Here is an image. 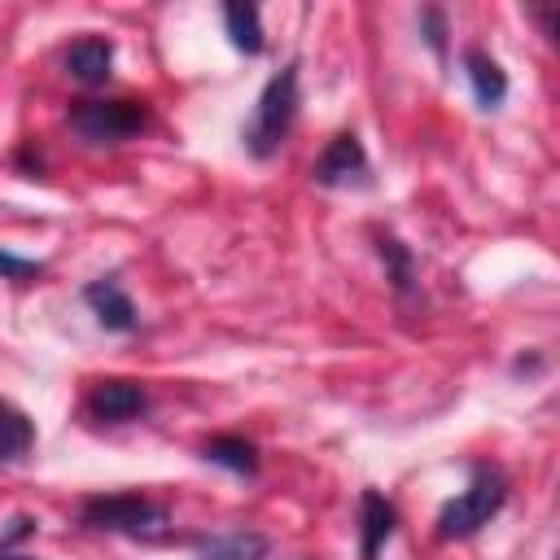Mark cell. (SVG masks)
I'll use <instances>...</instances> for the list:
<instances>
[{
    "label": "cell",
    "instance_id": "1",
    "mask_svg": "<svg viewBox=\"0 0 560 560\" xmlns=\"http://www.w3.org/2000/svg\"><path fill=\"white\" fill-rule=\"evenodd\" d=\"M298 101H302V96H298V61H289V66H280V70L267 79V88L258 92L254 118H249V127L241 131L245 149H249L258 162L276 158L280 144L289 140L293 118H298Z\"/></svg>",
    "mask_w": 560,
    "mask_h": 560
},
{
    "label": "cell",
    "instance_id": "2",
    "mask_svg": "<svg viewBox=\"0 0 560 560\" xmlns=\"http://www.w3.org/2000/svg\"><path fill=\"white\" fill-rule=\"evenodd\" d=\"M508 503V477L494 464H472L468 486L438 512V538H472Z\"/></svg>",
    "mask_w": 560,
    "mask_h": 560
},
{
    "label": "cell",
    "instance_id": "3",
    "mask_svg": "<svg viewBox=\"0 0 560 560\" xmlns=\"http://www.w3.org/2000/svg\"><path fill=\"white\" fill-rule=\"evenodd\" d=\"M79 521L88 529H105V534H127V538H162L171 529V512L144 494H96L79 508Z\"/></svg>",
    "mask_w": 560,
    "mask_h": 560
},
{
    "label": "cell",
    "instance_id": "4",
    "mask_svg": "<svg viewBox=\"0 0 560 560\" xmlns=\"http://www.w3.org/2000/svg\"><path fill=\"white\" fill-rule=\"evenodd\" d=\"M70 131L92 144V149H105V144H122L131 140L136 131H144L149 122V109L140 101H79L70 109Z\"/></svg>",
    "mask_w": 560,
    "mask_h": 560
},
{
    "label": "cell",
    "instance_id": "5",
    "mask_svg": "<svg viewBox=\"0 0 560 560\" xmlns=\"http://www.w3.org/2000/svg\"><path fill=\"white\" fill-rule=\"evenodd\" d=\"M311 175H315V184H324V188L359 184V179L368 175V153H363V140H359L354 131H337V136L328 140V149L315 158Z\"/></svg>",
    "mask_w": 560,
    "mask_h": 560
},
{
    "label": "cell",
    "instance_id": "6",
    "mask_svg": "<svg viewBox=\"0 0 560 560\" xmlns=\"http://www.w3.org/2000/svg\"><path fill=\"white\" fill-rule=\"evenodd\" d=\"M149 407V394L140 381H122V376H109V381H96L92 394H88V411L105 424H127L136 420L140 411Z\"/></svg>",
    "mask_w": 560,
    "mask_h": 560
},
{
    "label": "cell",
    "instance_id": "7",
    "mask_svg": "<svg viewBox=\"0 0 560 560\" xmlns=\"http://www.w3.org/2000/svg\"><path fill=\"white\" fill-rule=\"evenodd\" d=\"M83 302L92 306V315H96V324H101L105 332H131V328L140 324L136 302L127 298V289H122L114 276L92 280V284L83 289Z\"/></svg>",
    "mask_w": 560,
    "mask_h": 560
},
{
    "label": "cell",
    "instance_id": "8",
    "mask_svg": "<svg viewBox=\"0 0 560 560\" xmlns=\"http://www.w3.org/2000/svg\"><path fill=\"white\" fill-rule=\"evenodd\" d=\"M394 525H398V508L381 490H363L359 494V560H376Z\"/></svg>",
    "mask_w": 560,
    "mask_h": 560
},
{
    "label": "cell",
    "instance_id": "9",
    "mask_svg": "<svg viewBox=\"0 0 560 560\" xmlns=\"http://www.w3.org/2000/svg\"><path fill=\"white\" fill-rule=\"evenodd\" d=\"M61 66H66V74H70L74 83L101 88V83L109 79V70H114V44L101 39V35H83V39H74V44L61 52Z\"/></svg>",
    "mask_w": 560,
    "mask_h": 560
},
{
    "label": "cell",
    "instance_id": "10",
    "mask_svg": "<svg viewBox=\"0 0 560 560\" xmlns=\"http://www.w3.org/2000/svg\"><path fill=\"white\" fill-rule=\"evenodd\" d=\"M464 74L472 83V96L481 109H499L508 96V74L486 48H464Z\"/></svg>",
    "mask_w": 560,
    "mask_h": 560
},
{
    "label": "cell",
    "instance_id": "11",
    "mask_svg": "<svg viewBox=\"0 0 560 560\" xmlns=\"http://www.w3.org/2000/svg\"><path fill=\"white\" fill-rule=\"evenodd\" d=\"M267 551H271L267 534H258V529H228V534L206 538L197 560H267Z\"/></svg>",
    "mask_w": 560,
    "mask_h": 560
},
{
    "label": "cell",
    "instance_id": "12",
    "mask_svg": "<svg viewBox=\"0 0 560 560\" xmlns=\"http://www.w3.org/2000/svg\"><path fill=\"white\" fill-rule=\"evenodd\" d=\"M31 446H35V424H31V416H26L22 407H13V402L0 398V464L26 459Z\"/></svg>",
    "mask_w": 560,
    "mask_h": 560
},
{
    "label": "cell",
    "instance_id": "13",
    "mask_svg": "<svg viewBox=\"0 0 560 560\" xmlns=\"http://www.w3.org/2000/svg\"><path fill=\"white\" fill-rule=\"evenodd\" d=\"M223 26H228V39H232L236 52H245V57H258L262 52V18H258V4H245V0L223 4Z\"/></svg>",
    "mask_w": 560,
    "mask_h": 560
},
{
    "label": "cell",
    "instance_id": "14",
    "mask_svg": "<svg viewBox=\"0 0 560 560\" xmlns=\"http://www.w3.org/2000/svg\"><path fill=\"white\" fill-rule=\"evenodd\" d=\"M201 455H206L210 464L228 468V472H241V477H254V472H258V446L245 442V438H236V433L210 438V442L201 446Z\"/></svg>",
    "mask_w": 560,
    "mask_h": 560
},
{
    "label": "cell",
    "instance_id": "15",
    "mask_svg": "<svg viewBox=\"0 0 560 560\" xmlns=\"http://www.w3.org/2000/svg\"><path fill=\"white\" fill-rule=\"evenodd\" d=\"M381 258L389 262V276H394V289L407 293L411 289V254L394 241V236H381Z\"/></svg>",
    "mask_w": 560,
    "mask_h": 560
},
{
    "label": "cell",
    "instance_id": "16",
    "mask_svg": "<svg viewBox=\"0 0 560 560\" xmlns=\"http://www.w3.org/2000/svg\"><path fill=\"white\" fill-rule=\"evenodd\" d=\"M39 271H44V262H35V258H18V254L0 249V280H35Z\"/></svg>",
    "mask_w": 560,
    "mask_h": 560
},
{
    "label": "cell",
    "instance_id": "17",
    "mask_svg": "<svg viewBox=\"0 0 560 560\" xmlns=\"http://www.w3.org/2000/svg\"><path fill=\"white\" fill-rule=\"evenodd\" d=\"M420 22H424V31H429L424 39L433 44V52H446V39H442V35H446V31H442V13H438V9H424Z\"/></svg>",
    "mask_w": 560,
    "mask_h": 560
},
{
    "label": "cell",
    "instance_id": "18",
    "mask_svg": "<svg viewBox=\"0 0 560 560\" xmlns=\"http://www.w3.org/2000/svg\"><path fill=\"white\" fill-rule=\"evenodd\" d=\"M0 560H35V556H26V551H13L9 542H0Z\"/></svg>",
    "mask_w": 560,
    "mask_h": 560
}]
</instances>
